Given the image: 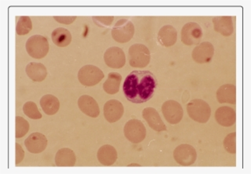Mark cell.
I'll return each instance as SVG.
<instances>
[{
	"mask_svg": "<svg viewBox=\"0 0 251 174\" xmlns=\"http://www.w3.org/2000/svg\"><path fill=\"white\" fill-rule=\"evenodd\" d=\"M156 86V78L151 72L133 71L126 78L123 88L129 101L142 104L152 98Z\"/></svg>",
	"mask_w": 251,
	"mask_h": 174,
	"instance_id": "1",
	"label": "cell"
},
{
	"mask_svg": "<svg viewBox=\"0 0 251 174\" xmlns=\"http://www.w3.org/2000/svg\"><path fill=\"white\" fill-rule=\"evenodd\" d=\"M187 112L192 120L200 124L207 123L211 115L210 105L201 99L191 100L187 105Z\"/></svg>",
	"mask_w": 251,
	"mask_h": 174,
	"instance_id": "2",
	"label": "cell"
},
{
	"mask_svg": "<svg viewBox=\"0 0 251 174\" xmlns=\"http://www.w3.org/2000/svg\"><path fill=\"white\" fill-rule=\"evenodd\" d=\"M128 54L129 65L133 68L143 69L149 65L151 60V54L148 47L139 43L129 47Z\"/></svg>",
	"mask_w": 251,
	"mask_h": 174,
	"instance_id": "3",
	"label": "cell"
},
{
	"mask_svg": "<svg viewBox=\"0 0 251 174\" xmlns=\"http://www.w3.org/2000/svg\"><path fill=\"white\" fill-rule=\"evenodd\" d=\"M49 43L43 35H35L27 39L26 50L27 53L35 59L45 57L49 52Z\"/></svg>",
	"mask_w": 251,
	"mask_h": 174,
	"instance_id": "4",
	"label": "cell"
},
{
	"mask_svg": "<svg viewBox=\"0 0 251 174\" xmlns=\"http://www.w3.org/2000/svg\"><path fill=\"white\" fill-rule=\"evenodd\" d=\"M134 35V26L129 20L121 19L116 22L112 30V36L119 43H126Z\"/></svg>",
	"mask_w": 251,
	"mask_h": 174,
	"instance_id": "5",
	"label": "cell"
},
{
	"mask_svg": "<svg viewBox=\"0 0 251 174\" xmlns=\"http://www.w3.org/2000/svg\"><path fill=\"white\" fill-rule=\"evenodd\" d=\"M104 77V73L94 65H85L78 71V78L81 84L93 86L98 84Z\"/></svg>",
	"mask_w": 251,
	"mask_h": 174,
	"instance_id": "6",
	"label": "cell"
},
{
	"mask_svg": "<svg viewBox=\"0 0 251 174\" xmlns=\"http://www.w3.org/2000/svg\"><path fill=\"white\" fill-rule=\"evenodd\" d=\"M124 135L132 143H141L146 137V128L139 120L128 121L124 126Z\"/></svg>",
	"mask_w": 251,
	"mask_h": 174,
	"instance_id": "7",
	"label": "cell"
},
{
	"mask_svg": "<svg viewBox=\"0 0 251 174\" xmlns=\"http://www.w3.org/2000/svg\"><path fill=\"white\" fill-rule=\"evenodd\" d=\"M174 158L176 163L183 167H189L194 164L197 159V153L192 145H180L175 149Z\"/></svg>",
	"mask_w": 251,
	"mask_h": 174,
	"instance_id": "8",
	"label": "cell"
},
{
	"mask_svg": "<svg viewBox=\"0 0 251 174\" xmlns=\"http://www.w3.org/2000/svg\"><path fill=\"white\" fill-rule=\"evenodd\" d=\"M202 30L200 25L195 22H188L181 30V41L187 46L196 45L201 41Z\"/></svg>",
	"mask_w": 251,
	"mask_h": 174,
	"instance_id": "9",
	"label": "cell"
},
{
	"mask_svg": "<svg viewBox=\"0 0 251 174\" xmlns=\"http://www.w3.org/2000/svg\"><path fill=\"white\" fill-rule=\"evenodd\" d=\"M162 112L169 124L175 125L181 121L183 117L182 107L175 100H167L162 106Z\"/></svg>",
	"mask_w": 251,
	"mask_h": 174,
	"instance_id": "10",
	"label": "cell"
},
{
	"mask_svg": "<svg viewBox=\"0 0 251 174\" xmlns=\"http://www.w3.org/2000/svg\"><path fill=\"white\" fill-rule=\"evenodd\" d=\"M104 62L111 69H122L126 64V56L120 47H113L105 51Z\"/></svg>",
	"mask_w": 251,
	"mask_h": 174,
	"instance_id": "11",
	"label": "cell"
},
{
	"mask_svg": "<svg viewBox=\"0 0 251 174\" xmlns=\"http://www.w3.org/2000/svg\"><path fill=\"white\" fill-rule=\"evenodd\" d=\"M214 47L209 42H204L192 51V58L198 64H206L210 62L214 57Z\"/></svg>",
	"mask_w": 251,
	"mask_h": 174,
	"instance_id": "12",
	"label": "cell"
},
{
	"mask_svg": "<svg viewBox=\"0 0 251 174\" xmlns=\"http://www.w3.org/2000/svg\"><path fill=\"white\" fill-rule=\"evenodd\" d=\"M124 108L121 102L117 100H110L104 106L105 120L111 124L116 123L124 116Z\"/></svg>",
	"mask_w": 251,
	"mask_h": 174,
	"instance_id": "13",
	"label": "cell"
},
{
	"mask_svg": "<svg viewBox=\"0 0 251 174\" xmlns=\"http://www.w3.org/2000/svg\"><path fill=\"white\" fill-rule=\"evenodd\" d=\"M26 149L29 152L39 154L43 152L47 146V139L43 133H31L25 141Z\"/></svg>",
	"mask_w": 251,
	"mask_h": 174,
	"instance_id": "14",
	"label": "cell"
},
{
	"mask_svg": "<svg viewBox=\"0 0 251 174\" xmlns=\"http://www.w3.org/2000/svg\"><path fill=\"white\" fill-rule=\"evenodd\" d=\"M142 116L147 122L149 126L155 131L161 132L167 130L164 123L155 108H145L142 112Z\"/></svg>",
	"mask_w": 251,
	"mask_h": 174,
	"instance_id": "15",
	"label": "cell"
},
{
	"mask_svg": "<svg viewBox=\"0 0 251 174\" xmlns=\"http://www.w3.org/2000/svg\"><path fill=\"white\" fill-rule=\"evenodd\" d=\"M78 106L82 112L91 118H97L100 114V108L92 97L82 95L78 100Z\"/></svg>",
	"mask_w": 251,
	"mask_h": 174,
	"instance_id": "16",
	"label": "cell"
},
{
	"mask_svg": "<svg viewBox=\"0 0 251 174\" xmlns=\"http://www.w3.org/2000/svg\"><path fill=\"white\" fill-rule=\"evenodd\" d=\"M214 30L224 36H230L234 31L232 18L229 16H220L213 18Z\"/></svg>",
	"mask_w": 251,
	"mask_h": 174,
	"instance_id": "17",
	"label": "cell"
},
{
	"mask_svg": "<svg viewBox=\"0 0 251 174\" xmlns=\"http://www.w3.org/2000/svg\"><path fill=\"white\" fill-rule=\"evenodd\" d=\"M215 119L219 125L229 127L235 124L236 113L233 108L224 106L216 111Z\"/></svg>",
	"mask_w": 251,
	"mask_h": 174,
	"instance_id": "18",
	"label": "cell"
},
{
	"mask_svg": "<svg viewBox=\"0 0 251 174\" xmlns=\"http://www.w3.org/2000/svg\"><path fill=\"white\" fill-rule=\"evenodd\" d=\"M177 39V31L172 25H165L161 27L158 33V41L165 47H172Z\"/></svg>",
	"mask_w": 251,
	"mask_h": 174,
	"instance_id": "19",
	"label": "cell"
},
{
	"mask_svg": "<svg viewBox=\"0 0 251 174\" xmlns=\"http://www.w3.org/2000/svg\"><path fill=\"white\" fill-rule=\"evenodd\" d=\"M117 157V151L112 145H103L98 151V161L105 167L112 166L116 163Z\"/></svg>",
	"mask_w": 251,
	"mask_h": 174,
	"instance_id": "20",
	"label": "cell"
},
{
	"mask_svg": "<svg viewBox=\"0 0 251 174\" xmlns=\"http://www.w3.org/2000/svg\"><path fill=\"white\" fill-rule=\"evenodd\" d=\"M217 99L221 104H235L236 102V88L235 85L226 84L217 91Z\"/></svg>",
	"mask_w": 251,
	"mask_h": 174,
	"instance_id": "21",
	"label": "cell"
},
{
	"mask_svg": "<svg viewBox=\"0 0 251 174\" xmlns=\"http://www.w3.org/2000/svg\"><path fill=\"white\" fill-rule=\"evenodd\" d=\"M76 162V156L70 149H61L55 156V164L57 167H74Z\"/></svg>",
	"mask_w": 251,
	"mask_h": 174,
	"instance_id": "22",
	"label": "cell"
},
{
	"mask_svg": "<svg viewBox=\"0 0 251 174\" xmlns=\"http://www.w3.org/2000/svg\"><path fill=\"white\" fill-rule=\"evenodd\" d=\"M27 76L34 82H42L47 75V70L41 63L31 62L26 66Z\"/></svg>",
	"mask_w": 251,
	"mask_h": 174,
	"instance_id": "23",
	"label": "cell"
},
{
	"mask_svg": "<svg viewBox=\"0 0 251 174\" xmlns=\"http://www.w3.org/2000/svg\"><path fill=\"white\" fill-rule=\"evenodd\" d=\"M40 105L43 112L48 116H53L57 113L60 108V102L58 99L53 95L47 94L40 100Z\"/></svg>",
	"mask_w": 251,
	"mask_h": 174,
	"instance_id": "24",
	"label": "cell"
},
{
	"mask_svg": "<svg viewBox=\"0 0 251 174\" xmlns=\"http://www.w3.org/2000/svg\"><path fill=\"white\" fill-rule=\"evenodd\" d=\"M52 40L55 45L59 47H65L72 42L70 31L64 27H57L52 32Z\"/></svg>",
	"mask_w": 251,
	"mask_h": 174,
	"instance_id": "25",
	"label": "cell"
},
{
	"mask_svg": "<svg viewBox=\"0 0 251 174\" xmlns=\"http://www.w3.org/2000/svg\"><path fill=\"white\" fill-rule=\"evenodd\" d=\"M122 81V75L120 73H111L108 74L107 80L103 84L104 91L108 94H117L120 90V83Z\"/></svg>",
	"mask_w": 251,
	"mask_h": 174,
	"instance_id": "26",
	"label": "cell"
},
{
	"mask_svg": "<svg viewBox=\"0 0 251 174\" xmlns=\"http://www.w3.org/2000/svg\"><path fill=\"white\" fill-rule=\"evenodd\" d=\"M32 29V23L31 18L27 16H22L18 18L16 32L19 35H25L29 33Z\"/></svg>",
	"mask_w": 251,
	"mask_h": 174,
	"instance_id": "27",
	"label": "cell"
},
{
	"mask_svg": "<svg viewBox=\"0 0 251 174\" xmlns=\"http://www.w3.org/2000/svg\"><path fill=\"white\" fill-rule=\"evenodd\" d=\"M23 112L31 120H40L42 118L41 112L38 109L37 105L32 101H27L24 104Z\"/></svg>",
	"mask_w": 251,
	"mask_h": 174,
	"instance_id": "28",
	"label": "cell"
},
{
	"mask_svg": "<svg viewBox=\"0 0 251 174\" xmlns=\"http://www.w3.org/2000/svg\"><path fill=\"white\" fill-rule=\"evenodd\" d=\"M29 130V124L22 116L16 117V138H22Z\"/></svg>",
	"mask_w": 251,
	"mask_h": 174,
	"instance_id": "29",
	"label": "cell"
},
{
	"mask_svg": "<svg viewBox=\"0 0 251 174\" xmlns=\"http://www.w3.org/2000/svg\"><path fill=\"white\" fill-rule=\"evenodd\" d=\"M224 148L231 154L236 152V133H229L224 140Z\"/></svg>",
	"mask_w": 251,
	"mask_h": 174,
	"instance_id": "30",
	"label": "cell"
},
{
	"mask_svg": "<svg viewBox=\"0 0 251 174\" xmlns=\"http://www.w3.org/2000/svg\"><path fill=\"white\" fill-rule=\"evenodd\" d=\"M93 21L99 27H109L114 21V17H93Z\"/></svg>",
	"mask_w": 251,
	"mask_h": 174,
	"instance_id": "31",
	"label": "cell"
},
{
	"mask_svg": "<svg viewBox=\"0 0 251 174\" xmlns=\"http://www.w3.org/2000/svg\"><path fill=\"white\" fill-rule=\"evenodd\" d=\"M25 157V151L22 146L18 143H16V166H18L22 163Z\"/></svg>",
	"mask_w": 251,
	"mask_h": 174,
	"instance_id": "32",
	"label": "cell"
},
{
	"mask_svg": "<svg viewBox=\"0 0 251 174\" xmlns=\"http://www.w3.org/2000/svg\"><path fill=\"white\" fill-rule=\"evenodd\" d=\"M55 21H57L58 23L64 24V25H71L76 20V17L73 16V17H59V16H55L53 17Z\"/></svg>",
	"mask_w": 251,
	"mask_h": 174,
	"instance_id": "33",
	"label": "cell"
}]
</instances>
